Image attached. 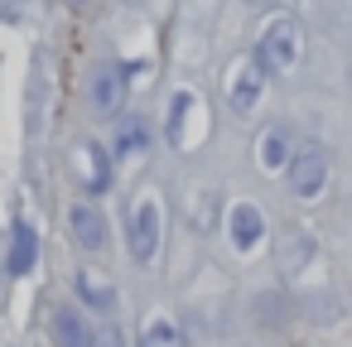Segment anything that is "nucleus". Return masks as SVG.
Listing matches in <instances>:
<instances>
[{
    "label": "nucleus",
    "mask_w": 352,
    "mask_h": 347,
    "mask_svg": "<svg viewBox=\"0 0 352 347\" xmlns=\"http://www.w3.org/2000/svg\"><path fill=\"white\" fill-rule=\"evenodd\" d=\"M261 232H265L261 208H256V203H232V212H227V236H232V246H236V251H251V246L261 241Z\"/></svg>",
    "instance_id": "obj_8"
},
{
    "label": "nucleus",
    "mask_w": 352,
    "mask_h": 347,
    "mask_svg": "<svg viewBox=\"0 0 352 347\" xmlns=\"http://www.w3.org/2000/svg\"><path fill=\"white\" fill-rule=\"evenodd\" d=\"M49 333H54L58 347H97V328H92L78 309H54Z\"/></svg>",
    "instance_id": "obj_7"
},
{
    "label": "nucleus",
    "mask_w": 352,
    "mask_h": 347,
    "mask_svg": "<svg viewBox=\"0 0 352 347\" xmlns=\"http://www.w3.org/2000/svg\"><path fill=\"white\" fill-rule=\"evenodd\" d=\"M289 159H294V145H289V131H265L261 135V169L265 174H285L289 169Z\"/></svg>",
    "instance_id": "obj_12"
},
{
    "label": "nucleus",
    "mask_w": 352,
    "mask_h": 347,
    "mask_svg": "<svg viewBox=\"0 0 352 347\" xmlns=\"http://www.w3.org/2000/svg\"><path fill=\"white\" fill-rule=\"evenodd\" d=\"M68 5H73V10H82V5H87V0H68Z\"/></svg>",
    "instance_id": "obj_15"
},
{
    "label": "nucleus",
    "mask_w": 352,
    "mask_h": 347,
    "mask_svg": "<svg viewBox=\"0 0 352 347\" xmlns=\"http://www.w3.org/2000/svg\"><path fill=\"white\" fill-rule=\"evenodd\" d=\"M145 145V126L140 121H126V131L116 135V155H131V150H140Z\"/></svg>",
    "instance_id": "obj_14"
},
{
    "label": "nucleus",
    "mask_w": 352,
    "mask_h": 347,
    "mask_svg": "<svg viewBox=\"0 0 352 347\" xmlns=\"http://www.w3.org/2000/svg\"><path fill=\"white\" fill-rule=\"evenodd\" d=\"M285 179H289V193H294V198H314V193H323V183H328V159H323V150H314V145L294 150Z\"/></svg>",
    "instance_id": "obj_5"
},
{
    "label": "nucleus",
    "mask_w": 352,
    "mask_h": 347,
    "mask_svg": "<svg viewBox=\"0 0 352 347\" xmlns=\"http://www.w3.org/2000/svg\"><path fill=\"white\" fill-rule=\"evenodd\" d=\"M78 294H82V304L87 309H97V313H111L116 309V284L102 275V270H78Z\"/></svg>",
    "instance_id": "obj_10"
},
{
    "label": "nucleus",
    "mask_w": 352,
    "mask_h": 347,
    "mask_svg": "<svg viewBox=\"0 0 352 347\" xmlns=\"http://www.w3.org/2000/svg\"><path fill=\"white\" fill-rule=\"evenodd\" d=\"M34 260H39V236H34V227L30 222H15V236H10V275H30L34 270Z\"/></svg>",
    "instance_id": "obj_11"
},
{
    "label": "nucleus",
    "mask_w": 352,
    "mask_h": 347,
    "mask_svg": "<svg viewBox=\"0 0 352 347\" xmlns=\"http://www.w3.org/2000/svg\"><path fill=\"white\" fill-rule=\"evenodd\" d=\"M299 54H304V30H299V20H289V15L265 20V30H261V39H256V58H261L265 78L294 73V68H299Z\"/></svg>",
    "instance_id": "obj_1"
},
{
    "label": "nucleus",
    "mask_w": 352,
    "mask_h": 347,
    "mask_svg": "<svg viewBox=\"0 0 352 347\" xmlns=\"http://www.w3.org/2000/svg\"><path fill=\"white\" fill-rule=\"evenodd\" d=\"M68 227H73V241L82 251H102L107 246V217L92 208V203H73L68 208Z\"/></svg>",
    "instance_id": "obj_6"
},
{
    "label": "nucleus",
    "mask_w": 352,
    "mask_h": 347,
    "mask_svg": "<svg viewBox=\"0 0 352 347\" xmlns=\"http://www.w3.org/2000/svg\"><path fill=\"white\" fill-rule=\"evenodd\" d=\"M261 92H265V68H261V58H256V54L236 58V63L227 68V82H222L227 107H232L236 116H246V111H256Z\"/></svg>",
    "instance_id": "obj_3"
},
{
    "label": "nucleus",
    "mask_w": 352,
    "mask_h": 347,
    "mask_svg": "<svg viewBox=\"0 0 352 347\" xmlns=\"http://www.w3.org/2000/svg\"><path fill=\"white\" fill-rule=\"evenodd\" d=\"M78 174H82V188H87V193H107L111 164H107V155H102L97 140H82V145H78Z\"/></svg>",
    "instance_id": "obj_9"
},
{
    "label": "nucleus",
    "mask_w": 352,
    "mask_h": 347,
    "mask_svg": "<svg viewBox=\"0 0 352 347\" xmlns=\"http://www.w3.org/2000/svg\"><path fill=\"white\" fill-rule=\"evenodd\" d=\"M87 107H92V116H121V107H126V73L116 68V63H102L92 78H87Z\"/></svg>",
    "instance_id": "obj_4"
},
{
    "label": "nucleus",
    "mask_w": 352,
    "mask_h": 347,
    "mask_svg": "<svg viewBox=\"0 0 352 347\" xmlns=\"http://www.w3.org/2000/svg\"><path fill=\"white\" fill-rule=\"evenodd\" d=\"M140 347H184L179 323H174L169 313H150V318H145V333H140Z\"/></svg>",
    "instance_id": "obj_13"
},
{
    "label": "nucleus",
    "mask_w": 352,
    "mask_h": 347,
    "mask_svg": "<svg viewBox=\"0 0 352 347\" xmlns=\"http://www.w3.org/2000/svg\"><path fill=\"white\" fill-rule=\"evenodd\" d=\"M160 232H164V208H160V198H155V193L135 198V208H131V227H126V241H131V256H135L140 265L160 256Z\"/></svg>",
    "instance_id": "obj_2"
}]
</instances>
